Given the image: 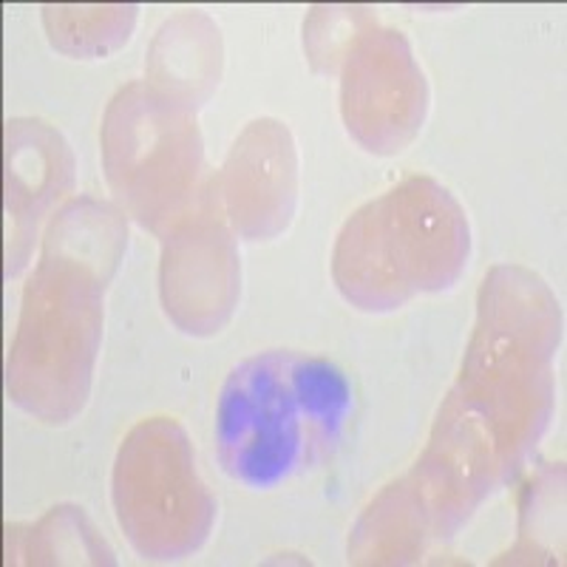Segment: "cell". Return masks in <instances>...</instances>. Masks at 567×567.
<instances>
[{
  "label": "cell",
  "instance_id": "obj_8",
  "mask_svg": "<svg viewBox=\"0 0 567 567\" xmlns=\"http://www.w3.org/2000/svg\"><path fill=\"white\" fill-rule=\"evenodd\" d=\"M71 185V154L65 142L43 123L14 120L7 128V213L9 276L29 256V236L45 207Z\"/></svg>",
  "mask_w": 567,
  "mask_h": 567
},
{
  "label": "cell",
  "instance_id": "obj_6",
  "mask_svg": "<svg viewBox=\"0 0 567 567\" xmlns=\"http://www.w3.org/2000/svg\"><path fill=\"white\" fill-rule=\"evenodd\" d=\"M425 114L423 71L398 32H367L349 45L343 71V120L378 154H394L420 128Z\"/></svg>",
  "mask_w": 567,
  "mask_h": 567
},
{
  "label": "cell",
  "instance_id": "obj_4",
  "mask_svg": "<svg viewBox=\"0 0 567 567\" xmlns=\"http://www.w3.org/2000/svg\"><path fill=\"white\" fill-rule=\"evenodd\" d=\"M202 145L187 111L140 83L114 97L103 125L105 174L142 227L159 233L196 205Z\"/></svg>",
  "mask_w": 567,
  "mask_h": 567
},
{
  "label": "cell",
  "instance_id": "obj_1",
  "mask_svg": "<svg viewBox=\"0 0 567 567\" xmlns=\"http://www.w3.org/2000/svg\"><path fill=\"white\" fill-rule=\"evenodd\" d=\"M123 247V219L94 199L65 205L45 233L7 363L9 400L43 423H69L89 398L105 284Z\"/></svg>",
  "mask_w": 567,
  "mask_h": 567
},
{
  "label": "cell",
  "instance_id": "obj_7",
  "mask_svg": "<svg viewBox=\"0 0 567 567\" xmlns=\"http://www.w3.org/2000/svg\"><path fill=\"white\" fill-rule=\"evenodd\" d=\"M227 219L247 239H270L296 205V151L287 128L261 120L236 142L225 165Z\"/></svg>",
  "mask_w": 567,
  "mask_h": 567
},
{
  "label": "cell",
  "instance_id": "obj_3",
  "mask_svg": "<svg viewBox=\"0 0 567 567\" xmlns=\"http://www.w3.org/2000/svg\"><path fill=\"white\" fill-rule=\"evenodd\" d=\"M468 258V221L432 179H409L354 213L338 236L332 276L349 303L369 312L449 290Z\"/></svg>",
  "mask_w": 567,
  "mask_h": 567
},
{
  "label": "cell",
  "instance_id": "obj_2",
  "mask_svg": "<svg viewBox=\"0 0 567 567\" xmlns=\"http://www.w3.org/2000/svg\"><path fill=\"white\" fill-rule=\"evenodd\" d=\"M354 392L327 358L276 352L233 367L216 403V457L230 480L270 491L336 452Z\"/></svg>",
  "mask_w": 567,
  "mask_h": 567
},
{
  "label": "cell",
  "instance_id": "obj_5",
  "mask_svg": "<svg viewBox=\"0 0 567 567\" xmlns=\"http://www.w3.org/2000/svg\"><path fill=\"white\" fill-rule=\"evenodd\" d=\"M114 505L145 559H179L205 542L213 499L196 480L179 425L151 420L131 432L116 457Z\"/></svg>",
  "mask_w": 567,
  "mask_h": 567
}]
</instances>
